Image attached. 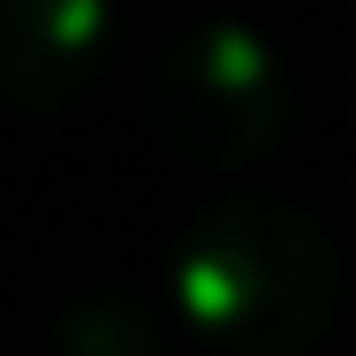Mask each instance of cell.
Here are the masks:
<instances>
[{
    "label": "cell",
    "instance_id": "obj_1",
    "mask_svg": "<svg viewBox=\"0 0 356 356\" xmlns=\"http://www.w3.org/2000/svg\"><path fill=\"white\" fill-rule=\"evenodd\" d=\"M175 311L220 356H311L341 318V243L281 190H227L175 243Z\"/></svg>",
    "mask_w": 356,
    "mask_h": 356
},
{
    "label": "cell",
    "instance_id": "obj_2",
    "mask_svg": "<svg viewBox=\"0 0 356 356\" xmlns=\"http://www.w3.org/2000/svg\"><path fill=\"white\" fill-rule=\"evenodd\" d=\"M144 114L175 159L243 175L266 152H281L288 122H296V83H288L281 54L266 46V31L235 15H205V23H182L152 54Z\"/></svg>",
    "mask_w": 356,
    "mask_h": 356
},
{
    "label": "cell",
    "instance_id": "obj_3",
    "mask_svg": "<svg viewBox=\"0 0 356 356\" xmlns=\"http://www.w3.org/2000/svg\"><path fill=\"white\" fill-rule=\"evenodd\" d=\"M122 54L114 0H0V99L15 114L83 106Z\"/></svg>",
    "mask_w": 356,
    "mask_h": 356
},
{
    "label": "cell",
    "instance_id": "obj_4",
    "mask_svg": "<svg viewBox=\"0 0 356 356\" xmlns=\"http://www.w3.org/2000/svg\"><path fill=\"white\" fill-rule=\"evenodd\" d=\"M159 318L129 288H91L76 296L54 326V356H159Z\"/></svg>",
    "mask_w": 356,
    "mask_h": 356
}]
</instances>
